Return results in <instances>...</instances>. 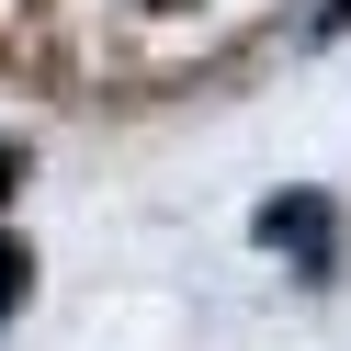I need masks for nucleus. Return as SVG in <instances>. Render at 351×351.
<instances>
[{"label": "nucleus", "mask_w": 351, "mask_h": 351, "mask_svg": "<svg viewBox=\"0 0 351 351\" xmlns=\"http://www.w3.org/2000/svg\"><path fill=\"white\" fill-rule=\"evenodd\" d=\"M261 238H295L306 272H328V215H317V204H272V215H261Z\"/></svg>", "instance_id": "1"}, {"label": "nucleus", "mask_w": 351, "mask_h": 351, "mask_svg": "<svg viewBox=\"0 0 351 351\" xmlns=\"http://www.w3.org/2000/svg\"><path fill=\"white\" fill-rule=\"evenodd\" d=\"M23 272H34V261H23V238H0V306H23Z\"/></svg>", "instance_id": "2"}]
</instances>
